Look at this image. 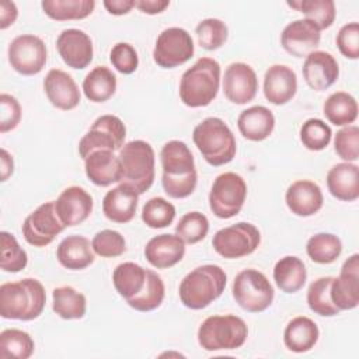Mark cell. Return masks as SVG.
Returning <instances> with one entry per match:
<instances>
[{
  "label": "cell",
  "mask_w": 359,
  "mask_h": 359,
  "mask_svg": "<svg viewBox=\"0 0 359 359\" xmlns=\"http://www.w3.org/2000/svg\"><path fill=\"white\" fill-rule=\"evenodd\" d=\"M195 52L191 34L180 27H170L161 31L153 49V60L163 69H174L187 63Z\"/></svg>",
  "instance_id": "12"
},
{
  "label": "cell",
  "mask_w": 359,
  "mask_h": 359,
  "mask_svg": "<svg viewBox=\"0 0 359 359\" xmlns=\"http://www.w3.org/2000/svg\"><path fill=\"white\" fill-rule=\"evenodd\" d=\"M306 252L313 262L332 264L342 252V243L331 233H317L307 240Z\"/></svg>",
  "instance_id": "39"
},
{
  "label": "cell",
  "mask_w": 359,
  "mask_h": 359,
  "mask_svg": "<svg viewBox=\"0 0 359 359\" xmlns=\"http://www.w3.org/2000/svg\"><path fill=\"white\" fill-rule=\"evenodd\" d=\"M87 309L86 296L72 286L55 287L52 292V310L63 320L83 318Z\"/></svg>",
  "instance_id": "35"
},
{
  "label": "cell",
  "mask_w": 359,
  "mask_h": 359,
  "mask_svg": "<svg viewBox=\"0 0 359 359\" xmlns=\"http://www.w3.org/2000/svg\"><path fill=\"white\" fill-rule=\"evenodd\" d=\"M287 6L303 13L321 31L330 28L335 21V3L332 0H300L287 1Z\"/></svg>",
  "instance_id": "41"
},
{
  "label": "cell",
  "mask_w": 359,
  "mask_h": 359,
  "mask_svg": "<svg viewBox=\"0 0 359 359\" xmlns=\"http://www.w3.org/2000/svg\"><path fill=\"white\" fill-rule=\"evenodd\" d=\"M175 206L161 196L149 199L142 209V220L150 229H164L175 219Z\"/></svg>",
  "instance_id": "42"
},
{
  "label": "cell",
  "mask_w": 359,
  "mask_h": 359,
  "mask_svg": "<svg viewBox=\"0 0 359 359\" xmlns=\"http://www.w3.org/2000/svg\"><path fill=\"white\" fill-rule=\"evenodd\" d=\"M185 243L177 234H158L150 238L144 247L147 262L157 269H167L182 261Z\"/></svg>",
  "instance_id": "23"
},
{
  "label": "cell",
  "mask_w": 359,
  "mask_h": 359,
  "mask_svg": "<svg viewBox=\"0 0 359 359\" xmlns=\"http://www.w3.org/2000/svg\"><path fill=\"white\" fill-rule=\"evenodd\" d=\"M21 105L15 97L3 93L0 95V133L15 129L21 121Z\"/></svg>",
  "instance_id": "51"
},
{
  "label": "cell",
  "mask_w": 359,
  "mask_h": 359,
  "mask_svg": "<svg viewBox=\"0 0 359 359\" xmlns=\"http://www.w3.org/2000/svg\"><path fill=\"white\" fill-rule=\"evenodd\" d=\"M331 299L337 309L352 310L359 304V255L352 254L339 271L338 278H332Z\"/></svg>",
  "instance_id": "19"
},
{
  "label": "cell",
  "mask_w": 359,
  "mask_h": 359,
  "mask_svg": "<svg viewBox=\"0 0 359 359\" xmlns=\"http://www.w3.org/2000/svg\"><path fill=\"white\" fill-rule=\"evenodd\" d=\"M46 303L45 287L38 279L24 278L0 286V316L7 320L31 321L38 318Z\"/></svg>",
  "instance_id": "2"
},
{
  "label": "cell",
  "mask_w": 359,
  "mask_h": 359,
  "mask_svg": "<svg viewBox=\"0 0 359 359\" xmlns=\"http://www.w3.org/2000/svg\"><path fill=\"white\" fill-rule=\"evenodd\" d=\"M8 62L22 76H34L42 72L46 65L48 50L45 42L32 34L15 36L8 45Z\"/></svg>",
  "instance_id": "13"
},
{
  "label": "cell",
  "mask_w": 359,
  "mask_h": 359,
  "mask_svg": "<svg viewBox=\"0 0 359 359\" xmlns=\"http://www.w3.org/2000/svg\"><path fill=\"white\" fill-rule=\"evenodd\" d=\"M91 243L83 236H67L56 248L59 264L70 271H81L90 266L95 259Z\"/></svg>",
  "instance_id": "28"
},
{
  "label": "cell",
  "mask_w": 359,
  "mask_h": 359,
  "mask_svg": "<svg viewBox=\"0 0 359 359\" xmlns=\"http://www.w3.org/2000/svg\"><path fill=\"white\" fill-rule=\"evenodd\" d=\"M332 137L331 128L318 118L307 119L300 128V140L311 151L324 150Z\"/></svg>",
  "instance_id": "46"
},
{
  "label": "cell",
  "mask_w": 359,
  "mask_h": 359,
  "mask_svg": "<svg viewBox=\"0 0 359 359\" xmlns=\"http://www.w3.org/2000/svg\"><path fill=\"white\" fill-rule=\"evenodd\" d=\"M164 294L165 287L161 276L157 272L147 269V278L143 289L136 296L126 300V303L136 311H153L161 306Z\"/></svg>",
  "instance_id": "37"
},
{
  "label": "cell",
  "mask_w": 359,
  "mask_h": 359,
  "mask_svg": "<svg viewBox=\"0 0 359 359\" xmlns=\"http://www.w3.org/2000/svg\"><path fill=\"white\" fill-rule=\"evenodd\" d=\"M306 84L314 91L330 88L339 76L337 59L325 50H314L306 56L302 67Z\"/></svg>",
  "instance_id": "20"
},
{
  "label": "cell",
  "mask_w": 359,
  "mask_h": 359,
  "mask_svg": "<svg viewBox=\"0 0 359 359\" xmlns=\"http://www.w3.org/2000/svg\"><path fill=\"white\" fill-rule=\"evenodd\" d=\"M259 243V230L248 222H238L223 227L215 233L212 240L213 250L227 259H237L252 254Z\"/></svg>",
  "instance_id": "10"
},
{
  "label": "cell",
  "mask_w": 359,
  "mask_h": 359,
  "mask_svg": "<svg viewBox=\"0 0 359 359\" xmlns=\"http://www.w3.org/2000/svg\"><path fill=\"white\" fill-rule=\"evenodd\" d=\"M297 91V76L286 65H272L264 76V95L273 105L287 104Z\"/></svg>",
  "instance_id": "24"
},
{
  "label": "cell",
  "mask_w": 359,
  "mask_h": 359,
  "mask_svg": "<svg viewBox=\"0 0 359 359\" xmlns=\"http://www.w3.org/2000/svg\"><path fill=\"white\" fill-rule=\"evenodd\" d=\"M209 231V220L201 212L185 213L175 226V234L180 236L185 244H196L202 241Z\"/></svg>",
  "instance_id": "45"
},
{
  "label": "cell",
  "mask_w": 359,
  "mask_h": 359,
  "mask_svg": "<svg viewBox=\"0 0 359 359\" xmlns=\"http://www.w3.org/2000/svg\"><path fill=\"white\" fill-rule=\"evenodd\" d=\"M104 7L112 15H123L135 7V0H105Z\"/></svg>",
  "instance_id": "54"
},
{
  "label": "cell",
  "mask_w": 359,
  "mask_h": 359,
  "mask_svg": "<svg viewBox=\"0 0 359 359\" xmlns=\"http://www.w3.org/2000/svg\"><path fill=\"white\" fill-rule=\"evenodd\" d=\"M237 128L247 140L261 142L272 133L275 128V116L266 107L254 105L241 111L237 118Z\"/></svg>",
  "instance_id": "29"
},
{
  "label": "cell",
  "mask_w": 359,
  "mask_h": 359,
  "mask_svg": "<svg viewBox=\"0 0 359 359\" xmlns=\"http://www.w3.org/2000/svg\"><path fill=\"white\" fill-rule=\"evenodd\" d=\"M289 210L300 217L316 215L324 203L321 188L309 180H299L289 185L285 194Z\"/></svg>",
  "instance_id": "25"
},
{
  "label": "cell",
  "mask_w": 359,
  "mask_h": 359,
  "mask_svg": "<svg viewBox=\"0 0 359 359\" xmlns=\"http://www.w3.org/2000/svg\"><path fill=\"white\" fill-rule=\"evenodd\" d=\"M198 42L205 50H216L224 45L229 36L227 25L219 18H205L195 28Z\"/></svg>",
  "instance_id": "44"
},
{
  "label": "cell",
  "mask_w": 359,
  "mask_h": 359,
  "mask_svg": "<svg viewBox=\"0 0 359 359\" xmlns=\"http://www.w3.org/2000/svg\"><path fill=\"white\" fill-rule=\"evenodd\" d=\"M43 13L55 21L83 20L88 17L95 7L94 0H43L41 3Z\"/></svg>",
  "instance_id": "36"
},
{
  "label": "cell",
  "mask_w": 359,
  "mask_h": 359,
  "mask_svg": "<svg viewBox=\"0 0 359 359\" xmlns=\"http://www.w3.org/2000/svg\"><path fill=\"white\" fill-rule=\"evenodd\" d=\"M65 229L66 227L56 215L55 201H49L39 205L25 217L21 230L28 244L34 247H45L50 244Z\"/></svg>",
  "instance_id": "14"
},
{
  "label": "cell",
  "mask_w": 359,
  "mask_h": 359,
  "mask_svg": "<svg viewBox=\"0 0 359 359\" xmlns=\"http://www.w3.org/2000/svg\"><path fill=\"white\" fill-rule=\"evenodd\" d=\"M323 114L330 123L335 126H348L358 118V102L349 93L337 91L328 95L324 101Z\"/></svg>",
  "instance_id": "34"
},
{
  "label": "cell",
  "mask_w": 359,
  "mask_h": 359,
  "mask_svg": "<svg viewBox=\"0 0 359 359\" xmlns=\"http://www.w3.org/2000/svg\"><path fill=\"white\" fill-rule=\"evenodd\" d=\"M247 198V184L236 172L216 177L209 192V208L219 219H230L240 213Z\"/></svg>",
  "instance_id": "9"
},
{
  "label": "cell",
  "mask_w": 359,
  "mask_h": 359,
  "mask_svg": "<svg viewBox=\"0 0 359 359\" xmlns=\"http://www.w3.org/2000/svg\"><path fill=\"white\" fill-rule=\"evenodd\" d=\"M112 66L122 74H132L139 66V56L136 49L128 42H118L109 52Z\"/></svg>",
  "instance_id": "49"
},
{
  "label": "cell",
  "mask_w": 359,
  "mask_h": 359,
  "mask_svg": "<svg viewBox=\"0 0 359 359\" xmlns=\"http://www.w3.org/2000/svg\"><path fill=\"white\" fill-rule=\"evenodd\" d=\"M258 91V79L254 69L243 62L229 65L223 76L224 97L237 105L251 102Z\"/></svg>",
  "instance_id": "15"
},
{
  "label": "cell",
  "mask_w": 359,
  "mask_h": 359,
  "mask_svg": "<svg viewBox=\"0 0 359 359\" xmlns=\"http://www.w3.org/2000/svg\"><path fill=\"white\" fill-rule=\"evenodd\" d=\"M220 86V65L213 57H201L187 69L180 80V98L191 108L209 105Z\"/></svg>",
  "instance_id": "4"
},
{
  "label": "cell",
  "mask_w": 359,
  "mask_h": 359,
  "mask_svg": "<svg viewBox=\"0 0 359 359\" xmlns=\"http://www.w3.org/2000/svg\"><path fill=\"white\" fill-rule=\"evenodd\" d=\"M332 276H323L310 283L307 289L309 309L321 317H334L339 313L331 299Z\"/></svg>",
  "instance_id": "40"
},
{
  "label": "cell",
  "mask_w": 359,
  "mask_h": 359,
  "mask_svg": "<svg viewBox=\"0 0 359 359\" xmlns=\"http://www.w3.org/2000/svg\"><path fill=\"white\" fill-rule=\"evenodd\" d=\"M147 269L135 262L119 264L112 273V283L115 290L125 300L136 296L144 286Z\"/></svg>",
  "instance_id": "33"
},
{
  "label": "cell",
  "mask_w": 359,
  "mask_h": 359,
  "mask_svg": "<svg viewBox=\"0 0 359 359\" xmlns=\"http://www.w3.org/2000/svg\"><path fill=\"white\" fill-rule=\"evenodd\" d=\"M337 46L346 59L359 57V24L356 21L348 22L337 34Z\"/></svg>",
  "instance_id": "50"
},
{
  "label": "cell",
  "mask_w": 359,
  "mask_h": 359,
  "mask_svg": "<svg viewBox=\"0 0 359 359\" xmlns=\"http://www.w3.org/2000/svg\"><path fill=\"white\" fill-rule=\"evenodd\" d=\"M160 160L164 192L174 199L188 198L198 182V172L189 147L181 140H170L163 146Z\"/></svg>",
  "instance_id": "1"
},
{
  "label": "cell",
  "mask_w": 359,
  "mask_h": 359,
  "mask_svg": "<svg viewBox=\"0 0 359 359\" xmlns=\"http://www.w3.org/2000/svg\"><path fill=\"white\" fill-rule=\"evenodd\" d=\"M318 337L320 331L317 324L306 316L292 318L283 331V342L286 348L296 353H303L314 348Z\"/></svg>",
  "instance_id": "30"
},
{
  "label": "cell",
  "mask_w": 359,
  "mask_h": 359,
  "mask_svg": "<svg viewBox=\"0 0 359 359\" xmlns=\"http://www.w3.org/2000/svg\"><path fill=\"white\" fill-rule=\"evenodd\" d=\"M56 49L62 60L72 69L87 67L94 56L91 38L81 29H63L56 39Z\"/></svg>",
  "instance_id": "18"
},
{
  "label": "cell",
  "mask_w": 359,
  "mask_h": 359,
  "mask_svg": "<svg viewBox=\"0 0 359 359\" xmlns=\"http://www.w3.org/2000/svg\"><path fill=\"white\" fill-rule=\"evenodd\" d=\"M307 279V271L303 261L294 255L280 258L273 266V280L285 293L299 292Z\"/></svg>",
  "instance_id": "31"
},
{
  "label": "cell",
  "mask_w": 359,
  "mask_h": 359,
  "mask_svg": "<svg viewBox=\"0 0 359 359\" xmlns=\"http://www.w3.org/2000/svg\"><path fill=\"white\" fill-rule=\"evenodd\" d=\"M126 128L121 118L115 115L98 116L87 133L79 142V154L84 160L95 150L116 151L123 147Z\"/></svg>",
  "instance_id": "11"
},
{
  "label": "cell",
  "mask_w": 359,
  "mask_h": 359,
  "mask_svg": "<svg viewBox=\"0 0 359 359\" xmlns=\"http://www.w3.org/2000/svg\"><path fill=\"white\" fill-rule=\"evenodd\" d=\"M227 275L219 265L206 264L196 266L180 283V300L191 310H202L222 296Z\"/></svg>",
  "instance_id": "3"
},
{
  "label": "cell",
  "mask_w": 359,
  "mask_h": 359,
  "mask_svg": "<svg viewBox=\"0 0 359 359\" xmlns=\"http://www.w3.org/2000/svg\"><path fill=\"white\" fill-rule=\"evenodd\" d=\"M139 192L129 182H121L108 191L102 199V212L105 217L114 223H129L136 213Z\"/></svg>",
  "instance_id": "21"
},
{
  "label": "cell",
  "mask_w": 359,
  "mask_h": 359,
  "mask_svg": "<svg viewBox=\"0 0 359 359\" xmlns=\"http://www.w3.org/2000/svg\"><path fill=\"white\" fill-rule=\"evenodd\" d=\"M321 41V29L310 20H294L280 34L282 48L294 57H306L317 49Z\"/></svg>",
  "instance_id": "16"
},
{
  "label": "cell",
  "mask_w": 359,
  "mask_h": 359,
  "mask_svg": "<svg viewBox=\"0 0 359 359\" xmlns=\"http://www.w3.org/2000/svg\"><path fill=\"white\" fill-rule=\"evenodd\" d=\"M327 188L338 201H356L359 198V167L348 161L332 165L327 172Z\"/></svg>",
  "instance_id": "27"
},
{
  "label": "cell",
  "mask_w": 359,
  "mask_h": 359,
  "mask_svg": "<svg viewBox=\"0 0 359 359\" xmlns=\"http://www.w3.org/2000/svg\"><path fill=\"white\" fill-rule=\"evenodd\" d=\"M91 247L93 251L102 258H115L126 251V241L119 231L105 229L93 237Z\"/></svg>",
  "instance_id": "47"
},
{
  "label": "cell",
  "mask_w": 359,
  "mask_h": 359,
  "mask_svg": "<svg viewBox=\"0 0 359 359\" xmlns=\"http://www.w3.org/2000/svg\"><path fill=\"white\" fill-rule=\"evenodd\" d=\"M233 297L248 313L265 311L273 302L275 290L268 278L258 269H243L233 280Z\"/></svg>",
  "instance_id": "8"
},
{
  "label": "cell",
  "mask_w": 359,
  "mask_h": 359,
  "mask_svg": "<svg viewBox=\"0 0 359 359\" xmlns=\"http://www.w3.org/2000/svg\"><path fill=\"white\" fill-rule=\"evenodd\" d=\"M35 351L31 335L18 328H7L0 332L1 359H28Z\"/></svg>",
  "instance_id": "38"
},
{
  "label": "cell",
  "mask_w": 359,
  "mask_h": 359,
  "mask_svg": "<svg viewBox=\"0 0 359 359\" xmlns=\"http://www.w3.org/2000/svg\"><path fill=\"white\" fill-rule=\"evenodd\" d=\"M125 182L136 188L139 195L150 189L154 182V150L144 140H132L123 144L118 154Z\"/></svg>",
  "instance_id": "7"
},
{
  "label": "cell",
  "mask_w": 359,
  "mask_h": 359,
  "mask_svg": "<svg viewBox=\"0 0 359 359\" xmlns=\"http://www.w3.org/2000/svg\"><path fill=\"white\" fill-rule=\"evenodd\" d=\"M0 244H1L0 247L1 269L4 272H13V273L22 271L28 264V255L25 250L20 247L17 238L8 231H1Z\"/></svg>",
  "instance_id": "43"
},
{
  "label": "cell",
  "mask_w": 359,
  "mask_h": 359,
  "mask_svg": "<svg viewBox=\"0 0 359 359\" xmlns=\"http://www.w3.org/2000/svg\"><path fill=\"white\" fill-rule=\"evenodd\" d=\"M335 153L348 163L359 158V128L348 125L339 129L334 137Z\"/></svg>",
  "instance_id": "48"
},
{
  "label": "cell",
  "mask_w": 359,
  "mask_h": 359,
  "mask_svg": "<svg viewBox=\"0 0 359 359\" xmlns=\"http://www.w3.org/2000/svg\"><path fill=\"white\" fill-rule=\"evenodd\" d=\"M18 17V10L15 3L13 1H1L0 3V29H6L15 22Z\"/></svg>",
  "instance_id": "52"
},
{
  "label": "cell",
  "mask_w": 359,
  "mask_h": 359,
  "mask_svg": "<svg viewBox=\"0 0 359 359\" xmlns=\"http://www.w3.org/2000/svg\"><path fill=\"white\" fill-rule=\"evenodd\" d=\"M192 140L205 161L213 167L224 165L236 156V137L220 118L209 116L198 123L194 128Z\"/></svg>",
  "instance_id": "5"
},
{
  "label": "cell",
  "mask_w": 359,
  "mask_h": 359,
  "mask_svg": "<svg viewBox=\"0 0 359 359\" xmlns=\"http://www.w3.org/2000/svg\"><path fill=\"white\" fill-rule=\"evenodd\" d=\"M247 337L245 321L234 314L210 316L198 328V342L202 349L209 352L241 348Z\"/></svg>",
  "instance_id": "6"
},
{
  "label": "cell",
  "mask_w": 359,
  "mask_h": 359,
  "mask_svg": "<svg viewBox=\"0 0 359 359\" xmlns=\"http://www.w3.org/2000/svg\"><path fill=\"white\" fill-rule=\"evenodd\" d=\"M87 178L97 187H108L123 180L121 160L111 150H95L84 158Z\"/></svg>",
  "instance_id": "26"
},
{
  "label": "cell",
  "mask_w": 359,
  "mask_h": 359,
  "mask_svg": "<svg viewBox=\"0 0 359 359\" xmlns=\"http://www.w3.org/2000/svg\"><path fill=\"white\" fill-rule=\"evenodd\" d=\"M116 91V76L107 66H97L83 80V93L91 102H105Z\"/></svg>",
  "instance_id": "32"
},
{
  "label": "cell",
  "mask_w": 359,
  "mask_h": 359,
  "mask_svg": "<svg viewBox=\"0 0 359 359\" xmlns=\"http://www.w3.org/2000/svg\"><path fill=\"white\" fill-rule=\"evenodd\" d=\"M0 167H1V181H7V178L14 171V161L6 149L0 150Z\"/></svg>",
  "instance_id": "55"
},
{
  "label": "cell",
  "mask_w": 359,
  "mask_h": 359,
  "mask_svg": "<svg viewBox=\"0 0 359 359\" xmlns=\"http://www.w3.org/2000/svg\"><path fill=\"white\" fill-rule=\"evenodd\" d=\"M170 6L168 0H135V7L144 14H160Z\"/></svg>",
  "instance_id": "53"
},
{
  "label": "cell",
  "mask_w": 359,
  "mask_h": 359,
  "mask_svg": "<svg viewBox=\"0 0 359 359\" xmlns=\"http://www.w3.org/2000/svg\"><path fill=\"white\" fill-rule=\"evenodd\" d=\"M94 208L93 196L81 187L72 185L62 191L55 201V210L65 227L81 224L88 219Z\"/></svg>",
  "instance_id": "17"
},
{
  "label": "cell",
  "mask_w": 359,
  "mask_h": 359,
  "mask_svg": "<svg viewBox=\"0 0 359 359\" xmlns=\"http://www.w3.org/2000/svg\"><path fill=\"white\" fill-rule=\"evenodd\" d=\"M43 90L49 102L62 111L74 109L80 104V90L74 79L60 70L50 69L43 80Z\"/></svg>",
  "instance_id": "22"
}]
</instances>
